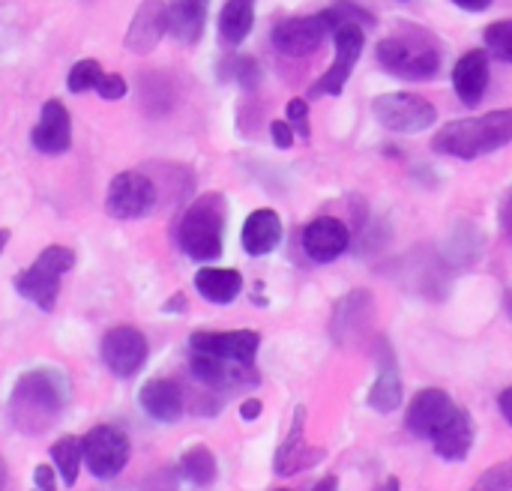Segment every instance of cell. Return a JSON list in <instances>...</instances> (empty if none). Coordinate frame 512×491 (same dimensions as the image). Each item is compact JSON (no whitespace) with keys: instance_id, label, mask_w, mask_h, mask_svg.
Segmentation results:
<instances>
[{"instance_id":"obj_1","label":"cell","mask_w":512,"mask_h":491,"mask_svg":"<svg viewBox=\"0 0 512 491\" xmlns=\"http://www.w3.org/2000/svg\"><path fill=\"white\" fill-rule=\"evenodd\" d=\"M69 402V384L57 369H33L24 372L9 396V420L24 435L48 432Z\"/></svg>"},{"instance_id":"obj_2","label":"cell","mask_w":512,"mask_h":491,"mask_svg":"<svg viewBox=\"0 0 512 491\" xmlns=\"http://www.w3.org/2000/svg\"><path fill=\"white\" fill-rule=\"evenodd\" d=\"M512 141V108H498L483 117H465L444 123L435 138L432 150L456 159H477L495 153Z\"/></svg>"},{"instance_id":"obj_3","label":"cell","mask_w":512,"mask_h":491,"mask_svg":"<svg viewBox=\"0 0 512 491\" xmlns=\"http://www.w3.org/2000/svg\"><path fill=\"white\" fill-rule=\"evenodd\" d=\"M378 63L390 75L411 78V81H429L441 72V45L423 27L402 24V30H396L378 42Z\"/></svg>"},{"instance_id":"obj_4","label":"cell","mask_w":512,"mask_h":491,"mask_svg":"<svg viewBox=\"0 0 512 491\" xmlns=\"http://www.w3.org/2000/svg\"><path fill=\"white\" fill-rule=\"evenodd\" d=\"M228 204L219 192H204L183 213L177 228V243L192 261H216L222 255Z\"/></svg>"},{"instance_id":"obj_5","label":"cell","mask_w":512,"mask_h":491,"mask_svg":"<svg viewBox=\"0 0 512 491\" xmlns=\"http://www.w3.org/2000/svg\"><path fill=\"white\" fill-rule=\"evenodd\" d=\"M75 267V252L66 249V246H48L45 252L36 255V261L18 273L12 279L15 291L36 303L42 312H51L57 306V294H60V279Z\"/></svg>"},{"instance_id":"obj_6","label":"cell","mask_w":512,"mask_h":491,"mask_svg":"<svg viewBox=\"0 0 512 491\" xmlns=\"http://www.w3.org/2000/svg\"><path fill=\"white\" fill-rule=\"evenodd\" d=\"M372 114L384 129L417 135L438 123V111L429 99L417 93H384L372 102Z\"/></svg>"},{"instance_id":"obj_7","label":"cell","mask_w":512,"mask_h":491,"mask_svg":"<svg viewBox=\"0 0 512 491\" xmlns=\"http://www.w3.org/2000/svg\"><path fill=\"white\" fill-rule=\"evenodd\" d=\"M81 450H84V465L96 480H111L117 477L132 453V444L126 438L123 429L117 426H96L81 438Z\"/></svg>"},{"instance_id":"obj_8","label":"cell","mask_w":512,"mask_h":491,"mask_svg":"<svg viewBox=\"0 0 512 491\" xmlns=\"http://www.w3.org/2000/svg\"><path fill=\"white\" fill-rule=\"evenodd\" d=\"M156 207V186L141 171H123L108 183L105 210L114 219H144Z\"/></svg>"},{"instance_id":"obj_9","label":"cell","mask_w":512,"mask_h":491,"mask_svg":"<svg viewBox=\"0 0 512 491\" xmlns=\"http://www.w3.org/2000/svg\"><path fill=\"white\" fill-rule=\"evenodd\" d=\"M333 39H336V57H333L330 69L321 75V81L312 87V96H339L363 54V45H366L363 24H342L333 30Z\"/></svg>"},{"instance_id":"obj_10","label":"cell","mask_w":512,"mask_h":491,"mask_svg":"<svg viewBox=\"0 0 512 491\" xmlns=\"http://www.w3.org/2000/svg\"><path fill=\"white\" fill-rule=\"evenodd\" d=\"M147 339L135 327H114L102 339V363L117 378H135L147 363Z\"/></svg>"},{"instance_id":"obj_11","label":"cell","mask_w":512,"mask_h":491,"mask_svg":"<svg viewBox=\"0 0 512 491\" xmlns=\"http://www.w3.org/2000/svg\"><path fill=\"white\" fill-rule=\"evenodd\" d=\"M330 27L324 12L318 15H300V18H285L273 27V45L276 51L288 54V57H306L312 51H318L327 39Z\"/></svg>"},{"instance_id":"obj_12","label":"cell","mask_w":512,"mask_h":491,"mask_svg":"<svg viewBox=\"0 0 512 491\" xmlns=\"http://www.w3.org/2000/svg\"><path fill=\"white\" fill-rule=\"evenodd\" d=\"M456 411H459V405L444 390L432 387V390H423L414 396V402L408 405V414H405V426L414 438L432 441L453 420Z\"/></svg>"},{"instance_id":"obj_13","label":"cell","mask_w":512,"mask_h":491,"mask_svg":"<svg viewBox=\"0 0 512 491\" xmlns=\"http://www.w3.org/2000/svg\"><path fill=\"white\" fill-rule=\"evenodd\" d=\"M189 348L198 351V354H213V357H222V360L255 366V354L261 348V333L258 330H228V333L198 330V333H192Z\"/></svg>"},{"instance_id":"obj_14","label":"cell","mask_w":512,"mask_h":491,"mask_svg":"<svg viewBox=\"0 0 512 491\" xmlns=\"http://www.w3.org/2000/svg\"><path fill=\"white\" fill-rule=\"evenodd\" d=\"M30 141L45 156H60L72 147V117L60 99H48L42 105V114L30 132Z\"/></svg>"},{"instance_id":"obj_15","label":"cell","mask_w":512,"mask_h":491,"mask_svg":"<svg viewBox=\"0 0 512 491\" xmlns=\"http://www.w3.org/2000/svg\"><path fill=\"white\" fill-rule=\"evenodd\" d=\"M351 243V234L345 228L342 219L336 216H321V219H312L306 228H303V252L315 261V264H330L336 261Z\"/></svg>"},{"instance_id":"obj_16","label":"cell","mask_w":512,"mask_h":491,"mask_svg":"<svg viewBox=\"0 0 512 491\" xmlns=\"http://www.w3.org/2000/svg\"><path fill=\"white\" fill-rule=\"evenodd\" d=\"M303 420H306V411H303V408H297V414H294V426H291L288 438L279 444L276 459H273V471H276L279 477H291V474L309 471V468H315V465L324 459V450H321V447H309V444H306Z\"/></svg>"},{"instance_id":"obj_17","label":"cell","mask_w":512,"mask_h":491,"mask_svg":"<svg viewBox=\"0 0 512 491\" xmlns=\"http://www.w3.org/2000/svg\"><path fill=\"white\" fill-rule=\"evenodd\" d=\"M168 33V3L162 0H144L126 30V51L132 54H150L162 36Z\"/></svg>"},{"instance_id":"obj_18","label":"cell","mask_w":512,"mask_h":491,"mask_svg":"<svg viewBox=\"0 0 512 491\" xmlns=\"http://www.w3.org/2000/svg\"><path fill=\"white\" fill-rule=\"evenodd\" d=\"M192 375L213 390H234L240 384H255V369L234 363V360H222L213 354H198L192 351Z\"/></svg>"},{"instance_id":"obj_19","label":"cell","mask_w":512,"mask_h":491,"mask_svg":"<svg viewBox=\"0 0 512 491\" xmlns=\"http://www.w3.org/2000/svg\"><path fill=\"white\" fill-rule=\"evenodd\" d=\"M138 405L144 408L147 417H153L156 423H177L183 417V390L177 381L171 378H150L141 393H138Z\"/></svg>"},{"instance_id":"obj_20","label":"cell","mask_w":512,"mask_h":491,"mask_svg":"<svg viewBox=\"0 0 512 491\" xmlns=\"http://www.w3.org/2000/svg\"><path fill=\"white\" fill-rule=\"evenodd\" d=\"M453 87L465 105H477L489 87V54L480 48L465 51L453 66Z\"/></svg>"},{"instance_id":"obj_21","label":"cell","mask_w":512,"mask_h":491,"mask_svg":"<svg viewBox=\"0 0 512 491\" xmlns=\"http://www.w3.org/2000/svg\"><path fill=\"white\" fill-rule=\"evenodd\" d=\"M279 240H282V219L276 210L261 207V210L249 213V219L243 222V234H240L246 255H252V258L270 255L279 246Z\"/></svg>"},{"instance_id":"obj_22","label":"cell","mask_w":512,"mask_h":491,"mask_svg":"<svg viewBox=\"0 0 512 491\" xmlns=\"http://www.w3.org/2000/svg\"><path fill=\"white\" fill-rule=\"evenodd\" d=\"M474 438H477V426H474V417L468 411H456L453 420L432 438L435 444V453L444 459V462H465L471 447H474Z\"/></svg>"},{"instance_id":"obj_23","label":"cell","mask_w":512,"mask_h":491,"mask_svg":"<svg viewBox=\"0 0 512 491\" xmlns=\"http://www.w3.org/2000/svg\"><path fill=\"white\" fill-rule=\"evenodd\" d=\"M210 0H168V33L183 45H195L207 24Z\"/></svg>"},{"instance_id":"obj_24","label":"cell","mask_w":512,"mask_h":491,"mask_svg":"<svg viewBox=\"0 0 512 491\" xmlns=\"http://www.w3.org/2000/svg\"><path fill=\"white\" fill-rule=\"evenodd\" d=\"M372 321V297L366 291H354L348 294L333 318V336L336 342H351L354 336H360L366 330V324Z\"/></svg>"},{"instance_id":"obj_25","label":"cell","mask_w":512,"mask_h":491,"mask_svg":"<svg viewBox=\"0 0 512 491\" xmlns=\"http://www.w3.org/2000/svg\"><path fill=\"white\" fill-rule=\"evenodd\" d=\"M195 291L216 306L234 303L243 291V276L237 270H222V267H201L195 273Z\"/></svg>"},{"instance_id":"obj_26","label":"cell","mask_w":512,"mask_h":491,"mask_svg":"<svg viewBox=\"0 0 512 491\" xmlns=\"http://www.w3.org/2000/svg\"><path fill=\"white\" fill-rule=\"evenodd\" d=\"M369 408H375L378 414H393L399 405H402V378H399V369H396V360L387 354L381 360V369H378V378L369 390Z\"/></svg>"},{"instance_id":"obj_27","label":"cell","mask_w":512,"mask_h":491,"mask_svg":"<svg viewBox=\"0 0 512 491\" xmlns=\"http://www.w3.org/2000/svg\"><path fill=\"white\" fill-rule=\"evenodd\" d=\"M255 24V0H228L219 15V36L225 45H240Z\"/></svg>"},{"instance_id":"obj_28","label":"cell","mask_w":512,"mask_h":491,"mask_svg":"<svg viewBox=\"0 0 512 491\" xmlns=\"http://www.w3.org/2000/svg\"><path fill=\"white\" fill-rule=\"evenodd\" d=\"M180 474H183L192 486H201V489H204V486H213L219 468H216V456L210 453V447H204V444L189 447V450L183 453V459H180Z\"/></svg>"},{"instance_id":"obj_29","label":"cell","mask_w":512,"mask_h":491,"mask_svg":"<svg viewBox=\"0 0 512 491\" xmlns=\"http://www.w3.org/2000/svg\"><path fill=\"white\" fill-rule=\"evenodd\" d=\"M51 459L63 477V483L72 489L78 483V471H81V462H84V450H81V438H72V435H63L60 441L51 444Z\"/></svg>"},{"instance_id":"obj_30","label":"cell","mask_w":512,"mask_h":491,"mask_svg":"<svg viewBox=\"0 0 512 491\" xmlns=\"http://www.w3.org/2000/svg\"><path fill=\"white\" fill-rule=\"evenodd\" d=\"M483 39H486L489 54H495V57L504 60V63H512V18L492 21V24L483 30Z\"/></svg>"},{"instance_id":"obj_31","label":"cell","mask_w":512,"mask_h":491,"mask_svg":"<svg viewBox=\"0 0 512 491\" xmlns=\"http://www.w3.org/2000/svg\"><path fill=\"white\" fill-rule=\"evenodd\" d=\"M99 78H102L99 60H78V63L69 69V75H66V87H69L72 93H84V90H93Z\"/></svg>"},{"instance_id":"obj_32","label":"cell","mask_w":512,"mask_h":491,"mask_svg":"<svg viewBox=\"0 0 512 491\" xmlns=\"http://www.w3.org/2000/svg\"><path fill=\"white\" fill-rule=\"evenodd\" d=\"M471 491H512V459L480 474V480L471 486Z\"/></svg>"},{"instance_id":"obj_33","label":"cell","mask_w":512,"mask_h":491,"mask_svg":"<svg viewBox=\"0 0 512 491\" xmlns=\"http://www.w3.org/2000/svg\"><path fill=\"white\" fill-rule=\"evenodd\" d=\"M126 81H123V75H117V72H111V75H105L102 72V78L96 81V93L105 99V102H117V99H123L126 96Z\"/></svg>"},{"instance_id":"obj_34","label":"cell","mask_w":512,"mask_h":491,"mask_svg":"<svg viewBox=\"0 0 512 491\" xmlns=\"http://www.w3.org/2000/svg\"><path fill=\"white\" fill-rule=\"evenodd\" d=\"M285 114H288L291 129L300 132V138H309V102L306 99H291Z\"/></svg>"},{"instance_id":"obj_35","label":"cell","mask_w":512,"mask_h":491,"mask_svg":"<svg viewBox=\"0 0 512 491\" xmlns=\"http://www.w3.org/2000/svg\"><path fill=\"white\" fill-rule=\"evenodd\" d=\"M234 75H237V81H240L243 87H249V90L261 81V69H258V63H255L252 57H240V60L234 63Z\"/></svg>"},{"instance_id":"obj_36","label":"cell","mask_w":512,"mask_h":491,"mask_svg":"<svg viewBox=\"0 0 512 491\" xmlns=\"http://www.w3.org/2000/svg\"><path fill=\"white\" fill-rule=\"evenodd\" d=\"M270 135H273V144L279 150H291L294 147V129H291L288 120H273L270 123Z\"/></svg>"},{"instance_id":"obj_37","label":"cell","mask_w":512,"mask_h":491,"mask_svg":"<svg viewBox=\"0 0 512 491\" xmlns=\"http://www.w3.org/2000/svg\"><path fill=\"white\" fill-rule=\"evenodd\" d=\"M33 491H57L54 471H51L48 465H36V468H33Z\"/></svg>"},{"instance_id":"obj_38","label":"cell","mask_w":512,"mask_h":491,"mask_svg":"<svg viewBox=\"0 0 512 491\" xmlns=\"http://www.w3.org/2000/svg\"><path fill=\"white\" fill-rule=\"evenodd\" d=\"M240 417L249 423V420H258L261 417V402L258 399H249V402H243L240 405Z\"/></svg>"},{"instance_id":"obj_39","label":"cell","mask_w":512,"mask_h":491,"mask_svg":"<svg viewBox=\"0 0 512 491\" xmlns=\"http://www.w3.org/2000/svg\"><path fill=\"white\" fill-rule=\"evenodd\" d=\"M498 408H501V414H504V420L512 426V387H507L504 393H501V399H498Z\"/></svg>"},{"instance_id":"obj_40","label":"cell","mask_w":512,"mask_h":491,"mask_svg":"<svg viewBox=\"0 0 512 491\" xmlns=\"http://www.w3.org/2000/svg\"><path fill=\"white\" fill-rule=\"evenodd\" d=\"M459 9H468V12H483V9H489L492 6V0H453Z\"/></svg>"},{"instance_id":"obj_41","label":"cell","mask_w":512,"mask_h":491,"mask_svg":"<svg viewBox=\"0 0 512 491\" xmlns=\"http://www.w3.org/2000/svg\"><path fill=\"white\" fill-rule=\"evenodd\" d=\"M183 306H186V300H183V294H177L174 300H168V303H165V312H180Z\"/></svg>"},{"instance_id":"obj_42","label":"cell","mask_w":512,"mask_h":491,"mask_svg":"<svg viewBox=\"0 0 512 491\" xmlns=\"http://www.w3.org/2000/svg\"><path fill=\"white\" fill-rule=\"evenodd\" d=\"M375 491H402V486H399V480H396V477H387V480H384V483H381Z\"/></svg>"},{"instance_id":"obj_43","label":"cell","mask_w":512,"mask_h":491,"mask_svg":"<svg viewBox=\"0 0 512 491\" xmlns=\"http://www.w3.org/2000/svg\"><path fill=\"white\" fill-rule=\"evenodd\" d=\"M6 477H9V471H6V462H3V456H0V491L6 489Z\"/></svg>"},{"instance_id":"obj_44","label":"cell","mask_w":512,"mask_h":491,"mask_svg":"<svg viewBox=\"0 0 512 491\" xmlns=\"http://www.w3.org/2000/svg\"><path fill=\"white\" fill-rule=\"evenodd\" d=\"M9 237H12V234H9L6 228H0V255H3V249H6V243H9Z\"/></svg>"},{"instance_id":"obj_45","label":"cell","mask_w":512,"mask_h":491,"mask_svg":"<svg viewBox=\"0 0 512 491\" xmlns=\"http://www.w3.org/2000/svg\"><path fill=\"white\" fill-rule=\"evenodd\" d=\"M276 491H291V489H276Z\"/></svg>"}]
</instances>
